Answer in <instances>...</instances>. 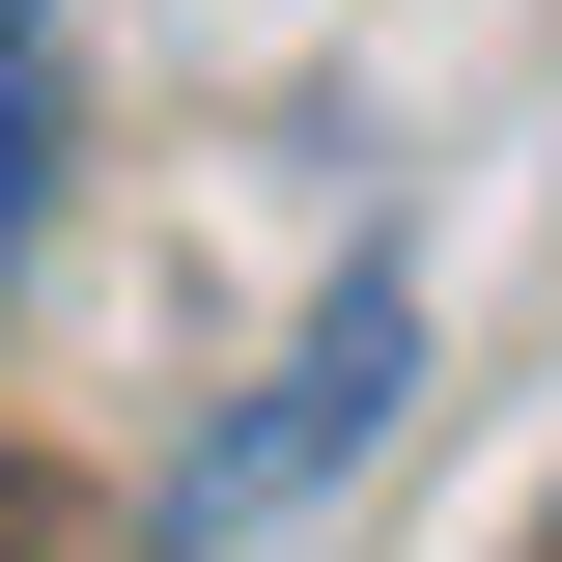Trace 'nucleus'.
<instances>
[{
  "instance_id": "4",
  "label": "nucleus",
  "mask_w": 562,
  "mask_h": 562,
  "mask_svg": "<svg viewBox=\"0 0 562 562\" xmlns=\"http://www.w3.org/2000/svg\"><path fill=\"white\" fill-rule=\"evenodd\" d=\"M0 562H29V506H0Z\"/></svg>"
},
{
  "instance_id": "2",
  "label": "nucleus",
  "mask_w": 562,
  "mask_h": 562,
  "mask_svg": "<svg viewBox=\"0 0 562 562\" xmlns=\"http://www.w3.org/2000/svg\"><path fill=\"white\" fill-rule=\"evenodd\" d=\"M29 225H57V113L0 85V254H29Z\"/></svg>"
},
{
  "instance_id": "3",
  "label": "nucleus",
  "mask_w": 562,
  "mask_h": 562,
  "mask_svg": "<svg viewBox=\"0 0 562 562\" xmlns=\"http://www.w3.org/2000/svg\"><path fill=\"white\" fill-rule=\"evenodd\" d=\"M29 29H57V0H0V85H29Z\"/></svg>"
},
{
  "instance_id": "1",
  "label": "nucleus",
  "mask_w": 562,
  "mask_h": 562,
  "mask_svg": "<svg viewBox=\"0 0 562 562\" xmlns=\"http://www.w3.org/2000/svg\"><path fill=\"white\" fill-rule=\"evenodd\" d=\"M394 394H422V281H338V310H310V338H281L254 394L198 422V479H169V562H281L310 506L366 479V450H394Z\"/></svg>"
}]
</instances>
